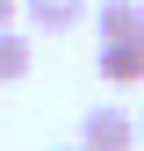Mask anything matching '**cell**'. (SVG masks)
I'll return each instance as SVG.
<instances>
[{
	"label": "cell",
	"mask_w": 144,
	"mask_h": 151,
	"mask_svg": "<svg viewBox=\"0 0 144 151\" xmlns=\"http://www.w3.org/2000/svg\"><path fill=\"white\" fill-rule=\"evenodd\" d=\"M137 129H144V115H137Z\"/></svg>",
	"instance_id": "cell-8"
},
{
	"label": "cell",
	"mask_w": 144,
	"mask_h": 151,
	"mask_svg": "<svg viewBox=\"0 0 144 151\" xmlns=\"http://www.w3.org/2000/svg\"><path fill=\"white\" fill-rule=\"evenodd\" d=\"M94 22H101V43H144V7L137 0H101Z\"/></svg>",
	"instance_id": "cell-2"
},
{
	"label": "cell",
	"mask_w": 144,
	"mask_h": 151,
	"mask_svg": "<svg viewBox=\"0 0 144 151\" xmlns=\"http://www.w3.org/2000/svg\"><path fill=\"white\" fill-rule=\"evenodd\" d=\"M137 137H144L137 115H130V108H115V101H101V108H86V115H79V144H86V151H137Z\"/></svg>",
	"instance_id": "cell-1"
},
{
	"label": "cell",
	"mask_w": 144,
	"mask_h": 151,
	"mask_svg": "<svg viewBox=\"0 0 144 151\" xmlns=\"http://www.w3.org/2000/svg\"><path fill=\"white\" fill-rule=\"evenodd\" d=\"M79 14H86V0H22V22H29V29H43V36L79 29Z\"/></svg>",
	"instance_id": "cell-3"
},
{
	"label": "cell",
	"mask_w": 144,
	"mask_h": 151,
	"mask_svg": "<svg viewBox=\"0 0 144 151\" xmlns=\"http://www.w3.org/2000/svg\"><path fill=\"white\" fill-rule=\"evenodd\" d=\"M29 65H36V43H29V29H0V86L29 79Z\"/></svg>",
	"instance_id": "cell-5"
},
{
	"label": "cell",
	"mask_w": 144,
	"mask_h": 151,
	"mask_svg": "<svg viewBox=\"0 0 144 151\" xmlns=\"http://www.w3.org/2000/svg\"><path fill=\"white\" fill-rule=\"evenodd\" d=\"M94 65H101L108 86H137V79H144V43H101Z\"/></svg>",
	"instance_id": "cell-4"
},
{
	"label": "cell",
	"mask_w": 144,
	"mask_h": 151,
	"mask_svg": "<svg viewBox=\"0 0 144 151\" xmlns=\"http://www.w3.org/2000/svg\"><path fill=\"white\" fill-rule=\"evenodd\" d=\"M58 151H86V144H58Z\"/></svg>",
	"instance_id": "cell-7"
},
{
	"label": "cell",
	"mask_w": 144,
	"mask_h": 151,
	"mask_svg": "<svg viewBox=\"0 0 144 151\" xmlns=\"http://www.w3.org/2000/svg\"><path fill=\"white\" fill-rule=\"evenodd\" d=\"M14 7H22V0H0V29H14Z\"/></svg>",
	"instance_id": "cell-6"
}]
</instances>
